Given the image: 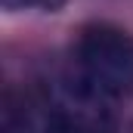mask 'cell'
<instances>
[{
    "label": "cell",
    "mask_w": 133,
    "mask_h": 133,
    "mask_svg": "<svg viewBox=\"0 0 133 133\" xmlns=\"http://www.w3.org/2000/svg\"><path fill=\"white\" fill-rule=\"evenodd\" d=\"M74 71L102 96L133 93V37L118 25H87L74 43Z\"/></svg>",
    "instance_id": "obj_1"
},
{
    "label": "cell",
    "mask_w": 133,
    "mask_h": 133,
    "mask_svg": "<svg viewBox=\"0 0 133 133\" xmlns=\"http://www.w3.org/2000/svg\"><path fill=\"white\" fill-rule=\"evenodd\" d=\"M3 9L16 12V9H40V12H56L59 6H65L68 0H0Z\"/></svg>",
    "instance_id": "obj_2"
}]
</instances>
